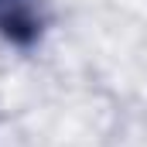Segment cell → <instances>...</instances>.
<instances>
[{
  "label": "cell",
  "mask_w": 147,
  "mask_h": 147,
  "mask_svg": "<svg viewBox=\"0 0 147 147\" xmlns=\"http://www.w3.org/2000/svg\"><path fill=\"white\" fill-rule=\"evenodd\" d=\"M0 34L10 38L14 45L28 48L41 34V21L31 10L28 0H0Z\"/></svg>",
  "instance_id": "obj_1"
}]
</instances>
